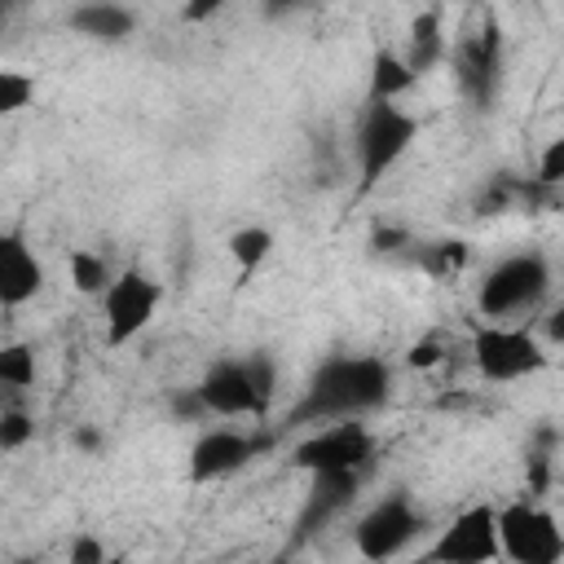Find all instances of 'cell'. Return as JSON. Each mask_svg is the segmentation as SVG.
Instances as JSON below:
<instances>
[{
	"instance_id": "31",
	"label": "cell",
	"mask_w": 564,
	"mask_h": 564,
	"mask_svg": "<svg viewBox=\"0 0 564 564\" xmlns=\"http://www.w3.org/2000/svg\"><path fill=\"white\" fill-rule=\"evenodd\" d=\"M401 242H405V229H375L370 234V247L375 251H401Z\"/></svg>"
},
{
	"instance_id": "28",
	"label": "cell",
	"mask_w": 564,
	"mask_h": 564,
	"mask_svg": "<svg viewBox=\"0 0 564 564\" xmlns=\"http://www.w3.org/2000/svg\"><path fill=\"white\" fill-rule=\"evenodd\" d=\"M101 560H106L101 542H93V538H75V546H70V564H101Z\"/></svg>"
},
{
	"instance_id": "24",
	"label": "cell",
	"mask_w": 564,
	"mask_h": 564,
	"mask_svg": "<svg viewBox=\"0 0 564 564\" xmlns=\"http://www.w3.org/2000/svg\"><path fill=\"white\" fill-rule=\"evenodd\" d=\"M31 436H35V423L26 410H0V454L22 449Z\"/></svg>"
},
{
	"instance_id": "16",
	"label": "cell",
	"mask_w": 564,
	"mask_h": 564,
	"mask_svg": "<svg viewBox=\"0 0 564 564\" xmlns=\"http://www.w3.org/2000/svg\"><path fill=\"white\" fill-rule=\"evenodd\" d=\"M405 66L414 70V75H427L441 57H445V31H441V13L436 9H423V13H414V22H410V44H405Z\"/></svg>"
},
{
	"instance_id": "30",
	"label": "cell",
	"mask_w": 564,
	"mask_h": 564,
	"mask_svg": "<svg viewBox=\"0 0 564 564\" xmlns=\"http://www.w3.org/2000/svg\"><path fill=\"white\" fill-rule=\"evenodd\" d=\"M308 4H317V0H260V13L264 18H286V13H300V9H308Z\"/></svg>"
},
{
	"instance_id": "5",
	"label": "cell",
	"mask_w": 564,
	"mask_h": 564,
	"mask_svg": "<svg viewBox=\"0 0 564 564\" xmlns=\"http://www.w3.org/2000/svg\"><path fill=\"white\" fill-rule=\"evenodd\" d=\"M449 66H454L458 93L476 110H489L498 97V79H502V22L480 18L476 26H467L458 44L449 48Z\"/></svg>"
},
{
	"instance_id": "25",
	"label": "cell",
	"mask_w": 564,
	"mask_h": 564,
	"mask_svg": "<svg viewBox=\"0 0 564 564\" xmlns=\"http://www.w3.org/2000/svg\"><path fill=\"white\" fill-rule=\"evenodd\" d=\"M405 361H410L414 370H427V366L445 361V339H441V335H423V339H414L410 352H405Z\"/></svg>"
},
{
	"instance_id": "22",
	"label": "cell",
	"mask_w": 564,
	"mask_h": 564,
	"mask_svg": "<svg viewBox=\"0 0 564 564\" xmlns=\"http://www.w3.org/2000/svg\"><path fill=\"white\" fill-rule=\"evenodd\" d=\"M31 97H35V79H31V75H22V70L0 66V119H9V115H18V110H26V106H31Z\"/></svg>"
},
{
	"instance_id": "7",
	"label": "cell",
	"mask_w": 564,
	"mask_h": 564,
	"mask_svg": "<svg viewBox=\"0 0 564 564\" xmlns=\"http://www.w3.org/2000/svg\"><path fill=\"white\" fill-rule=\"evenodd\" d=\"M159 300H163L159 282H154L150 273H141V269H123L119 278H110V286L101 291V308H106V344H110V348L132 344V339L150 326Z\"/></svg>"
},
{
	"instance_id": "17",
	"label": "cell",
	"mask_w": 564,
	"mask_h": 564,
	"mask_svg": "<svg viewBox=\"0 0 564 564\" xmlns=\"http://www.w3.org/2000/svg\"><path fill=\"white\" fill-rule=\"evenodd\" d=\"M414 70L405 66V57L401 53H392V48H379L375 57H370V84H366V101H397V97H405L410 88H414Z\"/></svg>"
},
{
	"instance_id": "6",
	"label": "cell",
	"mask_w": 564,
	"mask_h": 564,
	"mask_svg": "<svg viewBox=\"0 0 564 564\" xmlns=\"http://www.w3.org/2000/svg\"><path fill=\"white\" fill-rule=\"evenodd\" d=\"M471 357H476V370L489 383H511V379L538 375L546 366V352L529 330H511V326H498V322L476 326Z\"/></svg>"
},
{
	"instance_id": "9",
	"label": "cell",
	"mask_w": 564,
	"mask_h": 564,
	"mask_svg": "<svg viewBox=\"0 0 564 564\" xmlns=\"http://www.w3.org/2000/svg\"><path fill=\"white\" fill-rule=\"evenodd\" d=\"M419 529H423V516L414 511L410 494H388L357 520L352 542L366 560H392L419 538Z\"/></svg>"
},
{
	"instance_id": "13",
	"label": "cell",
	"mask_w": 564,
	"mask_h": 564,
	"mask_svg": "<svg viewBox=\"0 0 564 564\" xmlns=\"http://www.w3.org/2000/svg\"><path fill=\"white\" fill-rule=\"evenodd\" d=\"M40 286H44V269L26 247V238L13 229H0V304L22 308L40 295Z\"/></svg>"
},
{
	"instance_id": "27",
	"label": "cell",
	"mask_w": 564,
	"mask_h": 564,
	"mask_svg": "<svg viewBox=\"0 0 564 564\" xmlns=\"http://www.w3.org/2000/svg\"><path fill=\"white\" fill-rule=\"evenodd\" d=\"M172 414H176V419H203V414H207V405L198 401V392H194V388H185V392L172 401Z\"/></svg>"
},
{
	"instance_id": "26",
	"label": "cell",
	"mask_w": 564,
	"mask_h": 564,
	"mask_svg": "<svg viewBox=\"0 0 564 564\" xmlns=\"http://www.w3.org/2000/svg\"><path fill=\"white\" fill-rule=\"evenodd\" d=\"M538 181H542V185H551V189L564 181V141H560V137H555V141L542 150V163H538Z\"/></svg>"
},
{
	"instance_id": "14",
	"label": "cell",
	"mask_w": 564,
	"mask_h": 564,
	"mask_svg": "<svg viewBox=\"0 0 564 564\" xmlns=\"http://www.w3.org/2000/svg\"><path fill=\"white\" fill-rule=\"evenodd\" d=\"M194 392L207 405V414H229V419H238V414H264L260 401H256V392H251V379H247L242 361H216L198 379Z\"/></svg>"
},
{
	"instance_id": "18",
	"label": "cell",
	"mask_w": 564,
	"mask_h": 564,
	"mask_svg": "<svg viewBox=\"0 0 564 564\" xmlns=\"http://www.w3.org/2000/svg\"><path fill=\"white\" fill-rule=\"evenodd\" d=\"M269 251H273V234H269L264 225H242V229H234V234H229V256H234V264H238V282H247V278L269 260Z\"/></svg>"
},
{
	"instance_id": "19",
	"label": "cell",
	"mask_w": 564,
	"mask_h": 564,
	"mask_svg": "<svg viewBox=\"0 0 564 564\" xmlns=\"http://www.w3.org/2000/svg\"><path fill=\"white\" fill-rule=\"evenodd\" d=\"M66 269H70V286H75L79 295H101V291L110 286L106 260H101L97 251H88V247H75L70 260H66Z\"/></svg>"
},
{
	"instance_id": "4",
	"label": "cell",
	"mask_w": 564,
	"mask_h": 564,
	"mask_svg": "<svg viewBox=\"0 0 564 564\" xmlns=\"http://www.w3.org/2000/svg\"><path fill=\"white\" fill-rule=\"evenodd\" d=\"M551 286V264L542 251H516L507 260H498L485 282H480V295H476V308L480 317L498 322V317H511L520 308H533Z\"/></svg>"
},
{
	"instance_id": "15",
	"label": "cell",
	"mask_w": 564,
	"mask_h": 564,
	"mask_svg": "<svg viewBox=\"0 0 564 564\" xmlns=\"http://www.w3.org/2000/svg\"><path fill=\"white\" fill-rule=\"evenodd\" d=\"M66 22H70L75 35H84V40H101V44H119V40H128L132 26H137L132 9H123L119 0H84V4L70 9Z\"/></svg>"
},
{
	"instance_id": "34",
	"label": "cell",
	"mask_w": 564,
	"mask_h": 564,
	"mask_svg": "<svg viewBox=\"0 0 564 564\" xmlns=\"http://www.w3.org/2000/svg\"><path fill=\"white\" fill-rule=\"evenodd\" d=\"M463 4H467V0H463Z\"/></svg>"
},
{
	"instance_id": "12",
	"label": "cell",
	"mask_w": 564,
	"mask_h": 564,
	"mask_svg": "<svg viewBox=\"0 0 564 564\" xmlns=\"http://www.w3.org/2000/svg\"><path fill=\"white\" fill-rule=\"evenodd\" d=\"M308 494H304V511H300V533L322 529L330 516H339L344 507H352V498L361 494V476L366 467H322L308 471Z\"/></svg>"
},
{
	"instance_id": "21",
	"label": "cell",
	"mask_w": 564,
	"mask_h": 564,
	"mask_svg": "<svg viewBox=\"0 0 564 564\" xmlns=\"http://www.w3.org/2000/svg\"><path fill=\"white\" fill-rule=\"evenodd\" d=\"M467 260H471L467 242H454V238H449V242H432V247L423 251V269L436 273V278H454V273H463Z\"/></svg>"
},
{
	"instance_id": "32",
	"label": "cell",
	"mask_w": 564,
	"mask_h": 564,
	"mask_svg": "<svg viewBox=\"0 0 564 564\" xmlns=\"http://www.w3.org/2000/svg\"><path fill=\"white\" fill-rule=\"evenodd\" d=\"M75 445H79V449H101V432L79 427V432H75Z\"/></svg>"
},
{
	"instance_id": "20",
	"label": "cell",
	"mask_w": 564,
	"mask_h": 564,
	"mask_svg": "<svg viewBox=\"0 0 564 564\" xmlns=\"http://www.w3.org/2000/svg\"><path fill=\"white\" fill-rule=\"evenodd\" d=\"M35 383V348L31 344H0V388L22 392Z\"/></svg>"
},
{
	"instance_id": "10",
	"label": "cell",
	"mask_w": 564,
	"mask_h": 564,
	"mask_svg": "<svg viewBox=\"0 0 564 564\" xmlns=\"http://www.w3.org/2000/svg\"><path fill=\"white\" fill-rule=\"evenodd\" d=\"M427 560L441 564H489L498 560V533H494V507L476 502L467 511L454 516V524L436 538V546L427 551Z\"/></svg>"
},
{
	"instance_id": "2",
	"label": "cell",
	"mask_w": 564,
	"mask_h": 564,
	"mask_svg": "<svg viewBox=\"0 0 564 564\" xmlns=\"http://www.w3.org/2000/svg\"><path fill=\"white\" fill-rule=\"evenodd\" d=\"M494 533H498V555L516 564H560L564 560V533L546 507L533 498L507 502L494 511Z\"/></svg>"
},
{
	"instance_id": "8",
	"label": "cell",
	"mask_w": 564,
	"mask_h": 564,
	"mask_svg": "<svg viewBox=\"0 0 564 564\" xmlns=\"http://www.w3.org/2000/svg\"><path fill=\"white\" fill-rule=\"evenodd\" d=\"M375 458V436L361 419H330V427H317L291 449V463L300 471H322V467H370Z\"/></svg>"
},
{
	"instance_id": "11",
	"label": "cell",
	"mask_w": 564,
	"mask_h": 564,
	"mask_svg": "<svg viewBox=\"0 0 564 564\" xmlns=\"http://www.w3.org/2000/svg\"><path fill=\"white\" fill-rule=\"evenodd\" d=\"M264 445H269V436H242V432H229V427H212L189 449V480L194 485L220 480V476L238 471L247 458H256Z\"/></svg>"
},
{
	"instance_id": "1",
	"label": "cell",
	"mask_w": 564,
	"mask_h": 564,
	"mask_svg": "<svg viewBox=\"0 0 564 564\" xmlns=\"http://www.w3.org/2000/svg\"><path fill=\"white\" fill-rule=\"evenodd\" d=\"M388 392H392V370L379 357H326L308 379L300 405L286 414V427L375 414L379 405H388Z\"/></svg>"
},
{
	"instance_id": "23",
	"label": "cell",
	"mask_w": 564,
	"mask_h": 564,
	"mask_svg": "<svg viewBox=\"0 0 564 564\" xmlns=\"http://www.w3.org/2000/svg\"><path fill=\"white\" fill-rule=\"evenodd\" d=\"M242 370H247V379H251V392H256L260 410H269V405H273V388H278L273 357H269V352H247V357H242Z\"/></svg>"
},
{
	"instance_id": "3",
	"label": "cell",
	"mask_w": 564,
	"mask_h": 564,
	"mask_svg": "<svg viewBox=\"0 0 564 564\" xmlns=\"http://www.w3.org/2000/svg\"><path fill=\"white\" fill-rule=\"evenodd\" d=\"M419 132V119L405 115L397 101H366L361 128H357V167H361V189L379 185L397 159L410 150Z\"/></svg>"
},
{
	"instance_id": "33",
	"label": "cell",
	"mask_w": 564,
	"mask_h": 564,
	"mask_svg": "<svg viewBox=\"0 0 564 564\" xmlns=\"http://www.w3.org/2000/svg\"><path fill=\"white\" fill-rule=\"evenodd\" d=\"M13 9H18V0H0V22H4V18L13 13Z\"/></svg>"
},
{
	"instance_id": "29",
	"label": "cell",
	"mask_w": 564,
	"mask_h": 564,
	"mask_svg": "<svg viewBox=\"0 0 564 564\" xmlns=\"http://www.w3.org/2000/svg\"><path fill=\"white\" fill-rule=\"evenodd\" d=\"M220 9H229V0H185V22H207Z\"/></svg>"
}]
</instances>
